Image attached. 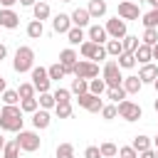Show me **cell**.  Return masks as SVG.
Wrapping results in <instances>:
<instances>
[{
    "mask_svg": "<svg viewBox=\"0 0 158 158\" xmlns=\"http://www.w3.org/2000/svg\"><path fill=\"white\" fill-rule=\"evenodd\" d=\"M22 109L20 106H2L0 111V128L2 131H12V133H20L22 131Z\"/></svg>",
    "mask_w": 158,
    "mask_h": 158,
    "instance_id": "cell-1",
    "label": "cell"
},
{
    "mask_svg": "<svg viewBox=\"0 0 158 158\" xmlns=\"http://www.w3.org/2000/svg\"><path fill=\"white\" fill-rule=\"evenodd\" d=\"M12 69L17 74H25V72H32L35 69V52H32V47H17L15 49Z\"/></svg>",
    "mask_w": 158,
    "mask_h": 158,
    "instance_id": "cell-2",
    "label": "cell"
},
{
    "mask_svg": "<svg viewBox=\"0 0 158 158\" xmlns=\"http://www.w3.org/2000/svg\"><path fill=\"white\" fill-rule=\"evenodd\" d=\"M101 79L106 81V86L109 89H118V86H123V77H121V67H118V62H106L104 64V74H101Z\"/></svg>",
    "mask_w": 158,
    "mask_h": 158,
    "instance_id": "cell-3",
    "label": "cell"
},
{
    "mask_svg": "<svg viewBox=\"0 0 158 158\" xmlns=\"http://www.w3.org/2000/svg\"><path fill=\"white\" fill-rule=\"evenodd\" d=\"M79 52H81V57L89 59V62H99V59H106V57H109V54H106V47H104V44H96V42H91V40L81 42V44H79Z\"/></svg>",
    "mask_w": 158,
    "mask_h": 158,
    "instance_id": "cell-4",
    "label": "cell"
},
{
    "mask_svg": "<svg viewBox=\"0 0 158 158\" xmlns=\"http://www.w3.org/2000/svg\"><path fill=\"white\" fill-rule=\"evenodd\" d=\"M15 141H17L20 151H27V153H35V151L42 146V138H40L37 131H20Z\"/></svg>",
    "mask_w": 158,
    "mask_h": 158,
    "instance_id": "cell-5",
    "label": "cell"
},
{
    "mask_svg": "<svg viewBox=\"0 0 158 158\" xmlns=\"http://www.w3.org/2000/svg\"><path fill=\"white\" fill-rule=\"evenodd\" d=\"M106 35H109V40H123L126 35H128V27H126V20H121L118 15L116 17H111V20H106Z\"/></svg>",
    "mask_w": 158,
    "mask_h": 158,
    "instance_id": "cell-6",
    "label": "cell"
},
{
    "mask_svg": "<svg viewBox=\"0 0 158 158\" xmlns=\"http://www.w3.org/2000/svg\"><path fill=\"white\" fill-rule=\"evenodd\" d=\"M74 77L77 79H96L99 77V64L96 62H89V59H79L77 67H74Z\"/></svg>",
    "mask_w": 158,
    "mask_h": 158,
    "instance_id": "cell-7",
    "label": "cell"
},
{
    "mask_svg": "<svg viewBox=\"0 0 158 158\" xmlns=\"http://www.w3.org/2000/svg\"><path fill=\"white\" fill-rule=\"evenodd\" d=\"M116 106H118V116H121L123 121H138V118L143 116L141 106H138L136 101H131V99H123V101L116 104Z\"/></svg>",
    "mask_w": 158,
    "mask_h": 158,
    "instance_id": "cell-8",
    "label": "cell"
},
{
    "mask_svg": "<svg viewBox=\"0 0 158 158\" xmlns=\"http://www.w3.org/2000/svg\"><path fill=\"white\" fill-rule=\"evenodd\" d=\"M30 74H32V86H35L40 94H47V91H49V84H52L47 69H44V67H35Z\"/></svg>",
    "mask_w": 158,
    "mask_h": 158,
    "instance_id": "cell-9",
    "label": "cell"
},
{
    "mask_svg": "<svg viewBox=\"0 0 158 158\" xmlns=\"http://www.w3.org/2000/svg\"><path fill=\"white\" fill-rule=\"evenodd\" d=\"M77 104L81 106V109H86V111H91V114H99L106 104H104V99H99L96 94H91V91H86V94H81V96H77Z\"/></svg>",
    "mask_w": 158,
    "mask_h": 158,
    "instance_id": "cell-10",
    "label": "cell"
},
{
    "mask_svg": "<svg viewBox=\"0 0 158 158\" xmlns=\"http://www.w3.org/2000/svg\"><path fill=\"white\" fill-rule=\"evenodd\" d=\"M118 17L121 20H138L141 17V7H138V2H133V0H123V2H118Z\"/></svg>",
    "mask_w": 158,
    "mask_h": 158,
    "instance_id": "cell-11",
    "label": "cell"
},
{
    "mask_svg": "<svg viewBox=\"0 0 158 158\" xmlns=\"http://www.w3.org/2000/svg\"><path fill=\"white\" fill-rule=\"evenodd\" d=\"M77 62H79V54H77L72 47H67V49H62V52H59V64L67 69V74H74Z\"/></svg>",
    "mask_w": 158,
    "mask_h": 158,
    "instance_id": "cell-12",
    "label": "cell"
},
{
    "mask_svg": "<svg viewBox=\"0 0 158 158\" xmlns=\"http://www.w3.org/2000/svg\"><path fill=\"white\" fill-rule=\"evenodd\" d=\"M0 27H5V30L20 27V15H17L15 10H10V7H2V10H0Z\"/></svg>",
    "mask_w": 158,
    "mask_h": 158,
    "instance_id": "cell-13",
    "label": "cell"
},
{
    "mask_svg": "<svg viewBox=\"0 0 158 158\" xmlns=\"http://www.w3.org/2000/svg\"><path fill=\"white\" fill-rule=\"evenodd\" d=\"M72 27H74V25H72V17H69V15H64V12L54 15V20H52V30H54L57 35H67Z\"/></svg>",
    "mask_w": 158,
    "mask_h": 158,
    "instance_id": "cell-14",
    "label": "cell"
},
{
    "mask_svg": "<svg viewBox=\"0 0 158 158\" xmlns=\"http://www.w3.org/2000/svg\"><path fill=\"white\" fill-rule=\"evenodd\" d=\"M49 123H52V116H49V111H47V109H37V111L32 114V126H35L37 131L49 128Z\"/></svg>",
    "mask_w": 158,
    "mask_h": 158,
    "instance_id": "cell-15",
    "label": "cell"
},
{
    "mask_svg": "<svg viewBox=\"0 0 158 158\" xmlns=\"http://www.w3.org/2000/svg\"><path fill=\"white\" fill-rule=\"evenodd\" d=\"M69 17H72V25H74V27H81V30H84V27L89 25V20H91V15H89L86 7H77Z\"/></svg>",
    "mask_w": 158,
    "mask_h": 158,
    "instance_id": "cell-16",
    "label": "cell"
},
{
    "mask_svg": "<svg viewBox=\"0 0 158 158\" xmlns=\"http://www.w3.org/2000/svg\"><path fill=\"white\" fill-rule=\"evenodd\" d=\"M138 79H141V84H153L158 79V67L156 64H143L141 72H138Z\"/></svg>",
    "mask_w": 158,
    "mask_h": 158,
    "instance_id": "cell-17",
    "label": "cell"
},
{
    "mask_svg": "<svg viewBox=\"0 0 158 158\" xmlns=\"http://www.w3.org/2000/svg\"><path fill=\"white\" fill-rule=\"evenodd\" d=\"M89 40L96 42V44H106V42H109L106 27H101V25H91V27H89Z\"/></svg>",
    "mask_w": 158,
    "mask_h": 158,
    "instance_id": "cell-18",
    "label": "cell"
},
{
    "mask_svg": "<svg viewBox=\"0 0 158 158\" xmlns=\"http://www.w3.org/2000/svg\"><path fill=\"white\" fill-rule=\"evenodd\" d=\"M133 57H136V62H141V67L143 64H151V59H153V47H148V44H138V49L133 52Z\"/></svg>",
    "mask_w": 158,
    "mask_h": 158,
    "instance_id": "cell-19",
    "label": "cell"
},
{
    "mask_svg": "<svg viewBox=\"0 0 158 158\" xmlns=\"http://www.w3.org/2000/svg\"><path fill=\"white\" fill-rule=\"evenodd\" d=\"M86 10H89V15H91V20H94V17H104L109 7H106L104 0H89V7H86Z\"/></svg>",
    "mask_w": 158,
    "mask_h": 158,
    "instance_id": "cell-20",
    "label": "cell"
},
{
    "mask_svg": "<svg viewBox=\"0 0 158 158\" xmlns=\"http://www.w3.org/2000/svg\"><path fill=\"white\" fill-rule=\"evenodd\" d=\"M49 12H52V10H49V2H44V0H40V2L32 7L35 20H40V22H42V20H47V17H49Z\"/></svg>",
    "mask_w": 158,
    "mask_h": 158,
    "instance_id": "cell-21",
    "label": "cell"
},
{
    "mask_svg": "<svg viewBox=\"0 0 158 158\" xmlns=\"http://www.w3.org/2000/svg\"><path fill=\"white\" fill-rule=\"evenodd\" d=\"M44 35V25L40 22V20H30V25H27V37L30 40H40Z\"/></svg>",
    "mask_w": 158,
    "mask_h": 158,
    "instance_id": "cell-22",
    "label": "cell"
},
{
    "mask_svg": "<svg viewBox=\"0 0 158 158\" xmlns=\"http://www.w3.org/2000/svg\"><path fill=\"white\" fill-rule=\"evenodd\" d=\"M138 153H143V151H148V148H153V141L148 138V136H143V133H138V136H133V143H131Z\"/></svg>",
    "mask_w": 158,
    "mask_h": 158,
    "instance_id": "cell-23",
    "label": "cell"
},
{
    "mask_svg": "<svg viewBox=\"0 0 158 158\" xmlns=\"http://www.w3.org/2000/svg\"><path fill=\"white\" fill-rule=\"evenodd\" d=\"M104 47H106V54H109V57H116V59H118V57L123 54V44H121V40H109Z\"/></svg>",
    "mask_w": 158,
    "mask_h": 158,
    "instance_id": "cell-24",
    "label": "cell"
},
{
    "mask_svg": "<svg viewBox=\"0 0 158 158\" xmlns=\"http://www.w3.org/2000/svg\"><path fill=\"white\" fill-rule=\"evenodd\" d=\"M141 79L138 77H123V89H126V94H138L141 91Z\"/></svg>",
    "mask_w": 158,
    "mask_h": 158,
    "instance_id": "cell-25",
    "label": "cell"
},
{
    "mask_svg": "<svg viewBox=\"0 0 158 158\" xmlns=\"http://www.w3.org/2000/svg\"><path fill=\"white\" fill-rule=\"evenodd\" d=\"M141 22H143L146 30H158V7H153L151 12H146Z\"/></svg>",
    "mask_w": 158,
    "mask_h": 158,
    "instance_id": "cell-26",
    "label": "cell"
},
{
    "mask_svg": "<svg viewBox=\"0 0 158 158\" xmlns=\"http://www.w3.org/2000/svg\"><path fill=\"white\" fill-rule=\"evenodd\" d=\"M47 74H49V79H52V81H59V79H64V77H67V69H64L59 62H54L52 67H47Z\"/></svg>",
    "mask_w": 158,
    "mask_h": 158,
    "instance_id": "cell-27",
    "label": "cell"
},
{
    "mask_svg": "<svg viewBox=\"0 0 158 158\" xmlns=\"http://www.w3.org/2000/svg\"><path fill=\"white\" fill-rule=\"evenodd\" d=\"M69 91H72V94H77V96H81V94H86V91H89V81H86V79H77V77H74V79H72V89H69Z\"/></svg>",
    "mask_w": 158,
    "mask_h": 158,
    "instance_id": "cell-28",
    "label": "cell"
},
{
    "mask_svg": "<svg viewBox=\"0 0 158 158\" xmlns=\"http://www.w3.org/2000/svg\"><path fill=\"white\" fill-rule=\"evenodd\" d=\"M67 40H69V44H81V42H86L81 27H72V30L67 32Z\"/></svg>",
    "mask_w": 158,
    "mask_h": 158,
    "instance_id": "cell-29",
    "label": "cell"
},
{
    "mask_svg": "<svg viewBox=\"0 0 158 158\" xmlns=\"http://www.w3.org/2000/svg\"><path fill=\"white\" fill-rule=\"evenodd\" d=\"M106 89H109V86H106V81H104V79H99V77H96V79H89V91H91V94L101 96Z\"/></svg>",
    "mask_w": 158,
    "mask_h": 158,
    "instance_id": "cell-30",
    "label": "cell"
},
{
    "mask_svg": "<svg viewBox=\"0 0 158 158\" xmlns=\"http://www.w3.org/2000/svg\"><path fill=\"white\" fill-rule=\"evenodd\" d=\"M35 86H32V81H25V84H20L17 86V94H20V101L22 99H35Z\"/></svg>",
    "mask_w": 158,
    "mask_h": 158,
    "instance_id": "cell-31",
    "label": "cell"
},
{
    "mask_svg": "<svg viewBox=\"0 0 158 158\" xmlns=\"http://www.w3.org/2000/svg\"><path fill=\"white\" fill-rule=\"evenodd\" d=\"M2 158H20V146H17V141H7V143H5Z\"/></svg>",
    "mask_w": 158,
    "mask_h": 158,
    "instance_id": "cell-32",
    "label": "cell"
},
{
    "mask_svg": "<svg viewBox=\"0 0 158 158\" xmlns=\"http://www.w3.org/2000/svg\"><path fill=\"white\" fill-rule=\"evenodd\" d=\"M54 158H74V146L72 143H59L54 151Z\"/></svg>",
    "mask_w": 158,
    "mask_h": 158,
    "instance_id": "cell-33",
    "label": "cell"
},
{
    "mask_svg": "<svg viewBox=\"0 0 158 158\" xmlns=\"http://www.w3.org/2000/svg\"><path fill=\"white\" fill-rule=\"evenodd\" d=\"M118 67H121V69H133V67H136V57H133V52H123V54L118 57Z\"/></svg>",
    "mask_w": 158,
    "mask_h": 158,
    "instance_id": "cell-34",
    "label": "cell"
},
{
    "mask_svg": "<svg viewBox=\"0 0 158 158\" xmlns=\"http://www.w3.org/2000/svg\"><path fill=\"white\" fill-rule=\"evenodd\" d=\"M99 151H101V158H116V156H118V148H116L111 141L101 143V146H99Z\"/></svg>",
    "mask_w": 158,
    "mask_h": 158,
    "instance_id": "cell-35",
    "label": "cell"
},
{
    "mask_svg": "<svg viewBox=\"0 0 158 158\" xmlns=\"http://www.w3.org/2000/svg\"><path fill=\"white\" fill-rule=\"evenodd\" d=\"M121 44H123V52H136L138 49V37H133V35H126L123 40H121Z\"/></svg>",
    "mask_w": 158,
    "mask_h": 158,
    "instance_id": "cell-36",
    "label": "cell"
},
{
    "mask_svg": "<svg viewBox=\"0 0 158 158\" xmlns=\"http://www.w3.org/2000/svg\"><path fill=\"white\" fill-rule=\"evenodd\" d=\"M37 101H40V109H47V111L57 106V101H54V94H49V91H47V94H40V99H37Z\"/></svg>",
    "mask_w": 158,
    "mask_h": 158,
    "instance_id": "cell-37",
    "label": "cell"
},
{
    "mask_svg": "<svg viewBox=\"0 0 158 158\" xmlns=\"http://www.w3.org/2000/svg\"><path fill=\"white\" fill-rule=\"evenodd\" d=\"M141 42H143V44H148V47H156V44H158V30H143Z\"/></svg>",
    "mask_w": 158,
    "mask_h": 158,
    "instance_id": "cell-38",
    "label": "cell"
},
{
    "mask_svg": "<svg viewBox=\"0 0 158 158\" xmlns=\"http://www.w3.org/2000/svg\"><path fill=\"white\" fill-rule=\"evenodd\" d=\"M2 101H5V106H17V104H20V94H17L15 89H7V91L2 94Z\"/></svg>",
    "mask_w": 158,
    "mask_h": 158,
    "instance_id": "cell-39",
    "label": "cell"
},
{
    "mask_svg": "<svg viewBox=\"0 0 158 158\" xmlns=\"http://www.w3.org/2000/svg\"><path fill=\"white\" fill-rule=\"evenodd\" d=\"M54 101H57V104H72V91L59 86V89L54 91Z\"/></svg>",
    "mask_w": 158,
    "mask_h": 158,
    "instance_id": "cell-40",
    "label": "cell"
},
{
    "mask_svg": "<svg viewBox=\"0 0 158 158\" xmlns=\"http://www.w3.org/2000/svg\"><path fill=\"white\" fill-rule=\"evenodd\" d=\"M106 94H109V99H111L114 104H121V101L126 99V89H123V86H118V89H106Z\"/></svg>",
    "mask_w": 158,
    "mask_h": 158,
    "instance_id": "cell-41",
    "label": "cell"
},
{
    "mask_svg": "<svg viewBox=\"0 0 158 158\" xmlns=\"http://www.w3.org/2000/svg\"><path fill=\"white\" fill-rule=\"evenodd\" d=\"M20 109H22L25 114H35V111L40 109V101H37V99H22V101H20Z\"/></svg>",
    "mask_w": 158,
    "mask_h": 158,
    "instance_id": "cell-42",
    "label": "cell"
},
{
    "mask_svg": "<svg viewBox=\"0 0 158 158\" xmlns=\"http://www.w3.org/2000/svg\"><path fill=\"white\" fill-rule=\"evenodd\" d=\"M54 114H57V118H69L72 116V104H57Z\"/></svg>",
    "mask_w": 158,
    "mask_h": 158,
    "instance_id": "cell-43",
    "label": "cell"
},
{
    "mask_svg": "<svg viewBox=\"0 0 158 158\" xmlns=\"http://www.w3.org/2000/svg\"><path fill=\"white\" fill-rule=\"evenodd\" d=\"M101 116H104L106 121H111V118H116V116H118V106H116V104H106V106L101 109Z\"/></svg>",
    "mask_w": 158,
    "mask_h": 158,
    "instance_id": "cell-44",
    "label": "cell"
},
{
    "mask_svg": "<svg viewBox=\"0 0 158 158\" xmlns=\"http://www.w3.org/2000/svg\"><path fill=\"white\" fill-rule=\"evenodd\" d=\"M118 158H138V151L133 146H123V148H118Z\"/></svg>",
    "mask_w": 158,
    "mask_h": 158,
    "instance_id": "cell-45",
    "label": "cell"
},
{
    "mask_svg": "<svg viewBox=\"0 0 158 158\" xmlns=\"http://www.w3.org/2000/svg\"><path fill=\"white\" fill-rule=\"evenodd\" d=\"M84 158H101V151H99V146H86V151H84Z\"/></svg>",
    "mask_w": 158,
    "mask_h": 158,
    "instance_id": "cell-46",
    "label": "cell"
},
{
    "mask_svg": "<svg viewBox=\"0 0 158 158\" xmlns=\"http://www.w3.org/2000/svg\"><path fill=\"white\" fill-rule=\"evenodd\" d=\"M138 158H158V156H156V148H148V151L138 153Z\"/></svg>",
    "mask_w": 158,
    "mask_h": 158,
    "instance_id": "cell-47",
    "label": "cell"
},
{
    "mask_svg": "<svg viewBox=\"0 0 158 158\" xmlns=\"http://www.w3.org/2000/svg\"><path fill=\"white\" fill-rule=\"evenodd\" d=\"M37 2H40V0H20V5H22V7H35Z\"/></svg>",
    "mask_w": 158,
    "mask_h": 158,
    "instance_id": "cell-48",
    "label": "cell"
},
{
    "mask_svg": "<svg viewBox=\"0 0 158 158\" xmlns=\"http://www.w3.org/2000/svg\"><path fill=\"white\" fill-rule=\"evenodd\" d=\"M15 2H20V0H0V5H2V7H10V10H12Z\"/></svg>",
    "mask_w": 158,
    "mask_h": 158,
    "instance_id": "cell-49",
    "label": "cell"
},
{
    "mask_svg": "<svg viewBox=\"0 0 158 158\" xmlns=\"http://www.w3.org/2000/svg\"><path fill=\"white\" fill-rule=\"evenodd\" d=\"M5 54H7V47H5V44H2V42H0V62H2V59H5Z\"/></svg>",
    "mask_w": 158,
    "mask_h": 158,
    "instance_id": "cell-50",
    "label": "cell"
},
{
    "mask_svg": "<svg viewBox=\"0 0 158 158\" xmlns=\"http://www.w3.org/2000/svg\"><path fill=\"white\" fill-rule=\"evenodd\" d=\"M5 91H7V84H5V79L0 77V94H5Z\"/></svg>",
    "mask_w": 158,
    "mask_h": 158,
    "instance_id": "cell-51",
    "label": "cell"
},
{
    "mask_svg": "<svg viewBox=\"0 0 158 158\" xmlns=\"http://www.w3.org/2000/svg\"><path fill=\"white\" fill-rule=\"evenodd\" d=\"M5 143H7V141H5V136L0 133V153H2V148H5Z\"/></svg>",
    "mask_w": 158,
    "mask_h": 158,
    "instance_id": "cell-52",
    "label": "cell"
},
{
    "mask_svg": "<svg viewBox=\"0 0 158 158\" xmlns=\"http://www.w3.org/2000/svg\"><path fill=\"white\" fill-rule=\"evenodd\" d=\"M153 59H158V44L153 47Z\"/></svg>",
    "mask_w": 158,
    "mask_h": 158,
    "instance_id": "cell-53",
    "label": "cell"
},
{
    "mask_svg": "<svg viewBox=\"0 0 158 158\" xmlns=\"http://www.w3.org/2000/svg\"><path fill=\"white\" fill-rule=\"evenodd\" d=\"M148 5H153V7H158V0H146Z\"/></svg>",
    "mask_w": 158,
    "mask_h": 158,
    "instance_id": "cell-54",
    "label": "cell"
},
{
    "mask_svg": "<svg viewBox=\"0 0 158 158\" xmlns=\"http://www.w3.org/2000/svg\"><path fill=\"white\" fill-rule=\"evenodd\" d=\"M153 146H156V148H158V136H156V138H153Z\"/></svg>",
    "mask_w": 158,
    "mask_h": 158,
    "instance_id": "cell-55",
    "label": "cell"
},
{
    "mask_svg": "<svg viewBox=\"0 0 158 158\" xmlns=\"http://www.w3.org/2000/svg\"><path fill=\"white\" fill-rule=\"evenodd\" d=\"M153 86H156V91H158V79H156V81H153Z\"/></svg>",
    "mask_w": 158,
    "mask_h": 158,
    "instance_id": "cell-56",
    "label": "cell"
},
{
    "mask_svg": "<svg viewBox=\"0 0 158 158\" xmlns=\"http://www.w3.org/2000/svg\"><path fill=\"white\" fill-rule=\"evenodd\" d=\"M153 106H156V111H158V99H156V104H153Z\"/></svg>",
    "mask_w": 158,
    "mask_h": 158,
    "instance_id": "cell-57",
    "label": "cell"
},
{
    "mask_svg": "<svg viewBox=\"0 0 158 158\" xmlns=\"http://www.w3.org/2000/svg\"><path fill=\"white\" fill-rule=\"evenodd\" d=\"M62 2H72V0H62Z\"/></svg>",
    "mask_w": 158,
    "mask_h": 158,
    "instance_id": "cell-58",
    "label": "cell"
},
{
    "mask_svg": "<svg viewBox=\"0 0 158 158\" xmlns=\"http://www.w3.org/2000/svg\"><path fill=\"white\" fill-rule=\"evenodd\" d=\"M156 156H158V148H156Z\"/></svg>",
    "mask_w": 158,
    "mask_h": 158,
    "instance_id": "cell-59",
    "label": "cell"
},
{
    "mask_svg": "<svg viewBox=\"0 0 158 158\" xmlns=\"http://www.w3.org/2000/svg\"><path fill=\"white\" fill-rule=\"evenodd\" d=\"M121 2H123V0H121Z\"/></svg>",
    "mask_w": 158,
    "mask_h": 158,
    "instance_id": "cell-60",
    "label": "cell"
},
{
    "mask_svg": "<svg viewBox=\"0 0 158 158\" xmlns=\"http://www.w3.org/2000/svg\"><path fill=\"white\" fill-rule=\"evenodd\" d=\"M116 158H118V156H116Z\"/></svg>",
    "mask_w": 158,
    "mask_h": 158,
    "instance_id": "cell-61",
    "label": "cell"
}]
</instances>
